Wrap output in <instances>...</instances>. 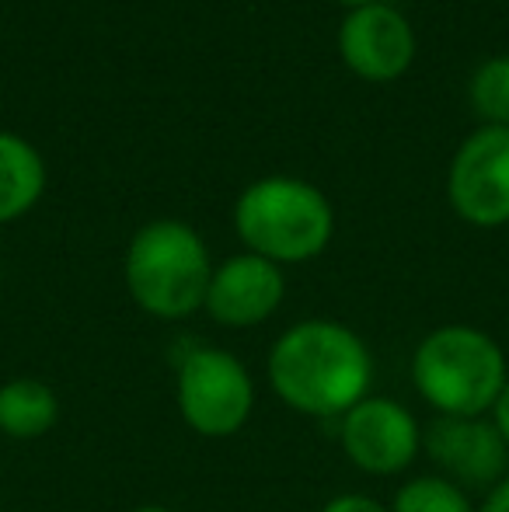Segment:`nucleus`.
<instances>
[{
	"label": "nucleus",
	"mask_w": 509,
	"mask_h": 512,
	"mask_svg": "<svg viewBox=\"0 0 509 512\" xmlns=\"http://www.w3.org/2000/svg\"><path fill=\"white\" fill-rule=\"evenodd\" d=\"M265 373L286 408L311 418H342L370 398L374 356L353 328L311 317L276 338Z\"/></svg>",
	"instance_id": "nucleus-1"
},
{
	"label": "nucleus",
	"mask_w": 509,
	"mask_h": 512,
	"mask_svg": "<svg viewBox=\"0 0 509 512\" xmlns=\"http://www.w3.org/2000/svg\"><path fill=\"white\" fill-rule=\"evenodd\" d=\"M506 380V352L471 324L429 331L412 356V384L436 415H489Z\"/></svg>",
	"instance_id": "nucleus-2"
},
{
	"label": "nucleus",
	"mask_w": 509,
	"mask_h": 512,
	"mask_svg": "<svg viewBox=\"0 0 509 512\" xmlns=\"http://www.w3.org/2000/svg\"><path fill=\"white\" fill-rule=\"evenodd\" d=\"M213 265L189 223L154 220L140 227L126 251V290L136 307L161 321H185L206 304Z\"/></svg>",
	"instance_id": "nucleus-3"
},
{
	"label": "nucleus",
	"mask_w": 509,
	"mask_h": 512,
	"mask_svg": "<svg viewBox=\"0 0 509 512\" xmlns=\"http://www.w3.org/2000/svg\"><path fill=\"white\" fill-rule=\"evenodd\" d=\"M241 241L276 265L311 262L328 248L335 216L328 199L300 178H262L234 209Z\"/></svg>",
	"instance_id": "nucleus-4"
},
{
	"label": "nucleus",
	"mask_w": 509,
	"mask_h": 512,
	"mask_svg": "<svg viewBox=\"0 0 509 512\" xmlns=\"http://www.w3.org/2000/svg\"><path fill=\"white\" fill-rule=\"evenodd\" d=\"M178 415L196 436H238L255 411V380L234 352L192 345L175 370Z\"/></svg>",
	"instance_id": "nucleus-5"
},
{
	"label": "nucleus",
	"mask_w": 509,
	"mask_h": 512,
	"mask_svg": "<svg viewBox=\"0 0 509 512\" xmlns=\"http://www.w3.org/2000/svg\"><path fill=\"white\" fill-rule=\"evenodd\" d=\"M339 443L356 471L391 478L422 453V425L401 401L370 394L339 418Z\"/></svg>",
	"instance_id": "nucleus-6"
},
{
	"label": "nucleus",
	"mask_w": 509,
	"mask_h": 512,
	"mask_svg": "<svg viewBox=\"0 0 509 512\" xmlns=\"http://www.w3.org/2000/svg\"><path fill=\"white\" fill-rule=\"evenodd\" d=\"M422 450L454 485L485 488L506 478L509 443L492 415H436L422 429Z\"/></svg>",
	"instance_id": "nucleus-7"
},
{
	"label": "nucleus",
	"mask_w": 509,
	"mask_h": 512,
	"mask_svg": "<svg viewBox=\"0 0 509 512\" xmlns=\"http://www.w3.org/2000/svg\"><path fill=\"white\" fill-rule=\"evenodd\" d=\"M450 203L475 227L509 223V126H485L457 150Z\"/></svg>",
	"instance_id": "nucleus-8"
},
{
	"label": "nucleus",
	"mask_w": 509,
	"mask_h": 512,
	"mask_svg": "<svg viewBox=\"0 0 509 512\" xmlns=\"http://www.w3.org/2000/svg\"><path fill=\"white\" fill-rule=\"evenodd\" d=\"M283 297V269L269 258L248 251V255H234L213 269L203 307L224 328H255L276 314Z\"/></svg>",
	"instance_id": "nucleus-9"
},
{
	"label": "nucleus",
	"mask_w": 509,
	"mask_h": 512,
	"mask_svg": "<svg viewBox=\"0 0 509 512\" xmlns=\"http://www.w3.org/2000/svg\"><path fill=\"white\" fill-rule=\"evenodd\" d=\"M342 60L367 81H394L415 56V35L394 7H356L339 32Z\"/></svg>",
	"instance_id": "nucleus-10"
},
{
	"label": "nucleus",
	"mask_w": 509,
	"mask_h": 512,
	"mask_svg": "<svg viewBox=\"0 0 509 512\" xmlns=\"http://www.w3.org/2000/svg\"><path fill=\"white\" fill-rule=\"evenodd\" d=\"M60 394L35 377L0 384V432L11 439H39L60 422Z\"/></svg>",
	"instance_id": "nucleus-11"
},
{
	"label": "nucleus",
	"mask_w": 509,
	"mask_h": 512,
	"mask_svg": "<svg viewBox=\"0 0 509 512\" xmlns=\"http://www.w3.org/2000/svg\"><path fill=\"white\" fill-rule=\"evenodd\" d=\"M46 189V168L32 143L0 133V223L18 220L39 203Z\"/></svg>",
	"instance_id": "nucleus-12"
},
{
	"label": "nucleus",
	"mask_w": 509,
	"mask_h": 512,
	"mask_svg": "<svg viewBox=\"0 0 509 512\" xmlns=\"http://www.w3.org/2000/svg\"><path fill=\"white\" fill-rule=\"evenodd\" d=\"M391 512H478L471 495L443 474H422L394 492Z\"/></svg>",
	"instance_id": "nucleus-13"
},
{
	"label": "nucleus",
	"mask_w": 509,
	"mask_h": 512,
	"mask_svg": "<svg viewBox=\"0 0 509 512\" xmlns=\"http://www.w3.org/2000/svg\"><path fill=\"white\" fill-rule=\"evenodd\" d=\"M471 102L492 126H509V56L489 60L471 81Z\"/></svg>",
	"instance_id": "nucleus-14"
},
{
	"label": "nucleus",
	"mask_w": 509,
	"mask_h": 512,
	"mask_svg": "<svg viewBox=\"0 0 509 512\" xmlns=\"http://www.w3.org/2000/svg\"><path fill=\"white\" fill-rule=\"evenodd\" d=\"M318 512H391V509L381 506L377 499H370V495L346 492V495H335V499H328Z\"/></svg>",
	"instance_id": "nucleus-15"
},
{
	"label": "nucleus",
	"mask_w": 509,
	"mask_h": 512,
	"mask_svg": "<svg viewBox=\"0 0 509 512\" xmlns=\"http://www.w3.org/2000/svg\"><path fill=\"white\" fill-rule=\"evenodd\" d=\"M478 512H509V474L503 481H496V485L485 492L482 506H478Z\"/></svg>",
	"instance_id": "nucleus-16"
},
{
	"label": "nucleus",
	"mask_w": 509,
	"mask_h": 512,
	"mask_svg": "<svg viewBox=\"0 0 509 512\" xmlns=\"http://www.w3.org/2000/svg\"><path fill=\"white\" fill-rule=\"evenodd\" d=\"M489 415H492V422H496V429L503 432V439H506V443H509V380H506L503 394H499L496 408H492Z\"/></svg>",
	"instance_id": "nucleus-17"
},
{
	"label": "nucleus",
	"mask_w": 509,
	"mask_h": 512,
	"mask_svg": "<svg viewBox=\"0 0 509 512\" xmlns=\"http://www.w3.org/2000/svg\"><path fill=\"white\" fill-rule=\"evenodd\" d=\"M129 512H175V509H168V506H154V502H150V506H136V509H129Z\"/></svg>",
	"instance_id": "nucleus-18"
},
{
	"label": "nucleus",
	"mask_w": 509,
	"mask_h": 512,
	"mask_svg": "<svg viewBox=\"0 0 509 512\" xmlns=\"http://www.w3.org/2000/svg\"><path fill=\"white\" fill-rule=\"evenodd\" d=\"M342 4H356V7H367V4H377V0H342Z\"/></svg>",
	"instance_id": "nucleus-19"
}]
</instances>
